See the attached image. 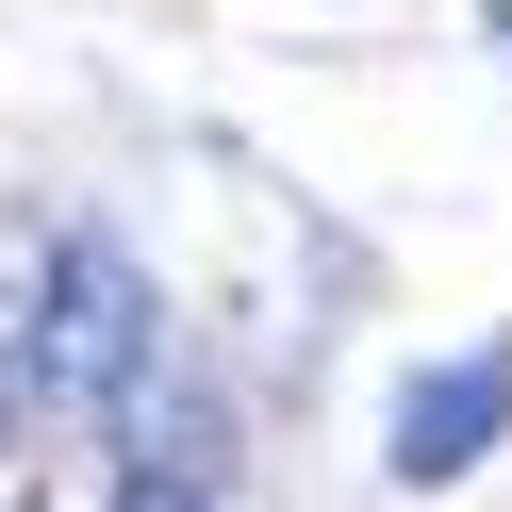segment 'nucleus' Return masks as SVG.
I'll return each instance as SVG.
<instances>
[{
  "instance_id": "obj_1",
  "label": "nucleus",
  "mask_w": 512,
  "mask_h": 512,
  "mask_svg": "<svg viewBox=\"0 0 512 512\" xmlns=\"http://www.w3.org/2000/svg\"><path fill=\"white\" fill-rule=\"evenodd\" d=\"M133 364H149V281H133V248L67 232V248H50V314H34V397H50V413H100V397H133Z\"/></svg>"
},
{
  "instance_id": "obj_2",
  "label": "nucleus",
  "mask_w": 512,
  "mask_h": 512,
  "mask_svg": "<svg viewBox=\"0 0 512 512\" xmlns=\"http://www.w3.org/2000/svg\"><path fill=\"white\" fill-rule=\"evenodd\" d=\"M496 430H512V347H463V364H430V380L397 397V479L446 496V479L496 463Z\"/></svg>"
},
{
  "instance_id": "obj_3",
  "label": "nucleus",
  "mask_w": 512,
  "mask_h": 512,
  "mask_svg": "<svg viewBox=\"0 0 512 512\" xmlns=\"http://www.w3.org/2000/svg\"><path fill=\"white\" fill-rule=\"evenodd\" d=\"M116 512H215V496H199V479H166V463H149V479H116Z\"/></svg>"
},
{
  "instance_id": "obj_4",
  "label": "nucleus",
  "mask_w": 512,
  "mask_h": 512,
  "mask_svg": "<svg viewBox=\"0 0 512 512\" xmlns=\"http://www.w3.org/2000/svg\"><path fill=\"white\" fill-rule=\"evenodd\" d=\"M496 34H512V0H496Z\"/></svg>"
}]
</instances>
